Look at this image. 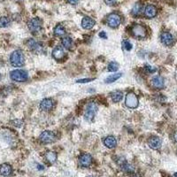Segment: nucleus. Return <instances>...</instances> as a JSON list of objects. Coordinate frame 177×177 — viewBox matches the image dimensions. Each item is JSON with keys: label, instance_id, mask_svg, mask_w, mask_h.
Segmentation results:
<instances>
[{"label": "nucleus", "instance_id": "f257e3e1", "mask_svg": "<svg viewBox=\"0 0 177 177\" xmlns=\"http://www.w3.org/2000/svg\"><path fill=\"white\" fill-rule=\"evenodd\" d=\"M10 62H11L12 66H16V67L22 66L25 62L23 52L20 50L14 51L10 56Z\"/></svg>", "mask_w": 177, "mask_h": 177}, {"label": "nucleus", "instance_id": "f03ea898", "mask_svg": "<svg viewBox=\"0 0 177 177\" xmlns=\"http://www.w3.org/2000/svg\"><path fill=\"white\" fill-rule=\"evenodd\" d=\"M97 104L94 103V102L88 103L87 106H86L85 112H84V119L88 122H91L95 118V116L97 114Z\"/></svg>", "mask_w": 177, "mask_h": 177}, {"label": "nucleus", "instance_id": "7ed1b4c3", "mask_svg": "<svg viewBox=\"0 0 177 177\" xmlns=\"http://www.w3.org/2000/svg\"><path fill=\"white\" fill-rule=\"evenodd\" d=\"M10 77L17 83H23L28 80V73L21 69H15L10 73Z\"/></svg>", "mask_w": 177, "mask_h": 177}, {"label": "nucleus", "instance_id": "20e7f679", "mask_svg": "<svg viewBox=\"0 0 177 177\" xmlns=\"http://www.w3.org/2000/svg\"><path fill=\"white\" fill-rule=\"evenodd\" d=\"M125 104H126V106L128 108H130V109L136 108L138 106V104H139V100H138L137 96L134 92L128 93L127 96H126Z\"/></svg>", "mask_w": 177, "mask_h": 177}, {"label": "nucleus", "instance_id": "39448f33", "mask_svg": "<svg viewBox=\"0 0 177 177\" xmlns=\"http://www.w3.org/2000/svg\"><path fill=\"white\" fill-rule=\"evenodd\" d=\"M39 139L43 144H51V143H53L56 140V136L52 131L45 130L40 135Z\"/></svg>", "mask_w": 177, "mask_h": 177}, {"label": "nucleus", "instance_id": "423d86ee", "mask_svg": "<svg viewBox=\"0 0 177 177\" xmlns=\"http://www.w3.org/2000/svg\"><path fill=\"white\" fill-rule=\"evenodd\" d=\"M132 34L136 38L138 39H143L146 36V29L140 24H135L132 27Z\"/></svg>", "mask_w": 177, "mask_h": 177}, {"label": "nucleus", "instance_id": "0eeeda50", "mask_svg": "<svg viewBox=\"0 0 177 177\" xmlns=\"http://www.w3.org/2000/svg\"><path fill=\"white\" fill-rule=\"evenodd\" d=\"M120 22H121V18L117 13H111L107 17V25L110 28L113 29L118 28L120 25Z\"/></svg>", "mask_w": 177, "mask_h": 177}, {"label": "nucleus", "instance_id": "6e6552de", "mask_svg": "<svg viewBox=\"0 0 177 177\" xmlns=\"http://www.w3.org/2000/svg\"><path fill=\"white\" fill-rule=\"evenodd\" d=\"M28 27L33 34L38 33L42 29V21L39 18H33L29 21Z\"/></svg>", "mask_w": 177, "mask_h": 177}, {"label": "nucleus", "instance_id": "1a4fd4ad", "mask_svg": "<svg viewBox=\"0 0 177 177\" xmlns=\"http://www.w3.org/2000/svg\"><path fill=\"white\" fill-rule=\"evenodd\" d=\"M92 163V157L88 153H83L79 157V164L83 167H88Z\"/></svg>", "mask_w": 177, "mask_h": 177}, {"label": "nucleus", "instance_id": "9d476101", "mask_svg": "<svg viewBox=\"0 0 177 177\" xmlns=\"http://www.w3.org/2000/svg\"><path fill=\"white\" fill-rule=\"evenodd\" d=\"M27 45H28V47H29L30 51L35 52V53H38V52H40L42 51V45L38 42H36L35 40H34L32 38H30V39L28 40Z\"/></svg>", "mask_w": 177, "mask_h": 177}, {"label": "nucleus", "instance_id": "9b49d317", "mask_svg": "<svg viewBox=\"0 0 177 177\" xmlns=\"http://www.w3.org/2000/svg\"><path fill=\"white\" fill-rule=\"evenodd\" d=\"M53 106H54V101L52 98H44L40 103V108H41V110L45 111V112L51 111L53 108Z\"/></svg>", "mask_w": 177, "mask_h": 177}, {"label": "nucleus", "instance_id": "f8f14e48", "mask_svg": "<svg viewBox=\"0 0 177 177\" xmlns=\"http://www.w3.org/2000/svg\"><path fill=\"white\" fill-rule=\"evenodd\" d=\"M160 40L163 44L169 46L174 43V36L169 32H163L160 35Z\"/></svg>", "mask_w": 177, "mask_h": 177}, {"label": "nucleus", "instance_id": "ddd939ff", "mask_svg": "<svg viewBox=\"0 0 177 177\" xmlns=\"http://www.w3.org/2000/svg\"><path fill=\"white\" fill-rule=\"evenodd\" d=\"M162 141L159 136H151L148 140V145L153 150H158L161 147Z\"/></svg>", "mask_w": 177, "mask_h": 177}, {"label": "nucleus", "instance_id": "4468645a", "mask_svg": "<svg viewBox=\"0 0 177 177\" xmlns=\"http://www.w3.org/2000/svg\"><path fill=\"white\" fill-rule=\"evenodd\" d=\"M144 13H145V16L148 19L154 18L157 15V8L153 4H148L145 8Z\"/></svg>", "mask_w": 177, "mask_h": 177}, {"label": "nucleus", "instance_id": "2eb2a0df", "mask_svg": "<svg viewBox=\"0 0 177 177\" xmlns=\"http://www.w3.org/2000/svg\"><path fill=\"white\" fill-rule=\"evenodd\" d=\"M151 85L155 88H162L165 85L164 79L160 75H155L151 79Z\"/></svg>", "mask_w": 177, "mask_h": 177}, {"label": "nucleus", "instance_id": "dca6fc26", "mask_svg": "<svg viewBox=\"0 0 177 177\" xmlns=\"http://www.w3.org/2000/svg\"><path fill=\"white\" fill-rule=\"evenodd\" d=\"M52 57L56 60H61L66 57V53L65 51L62 47L60 46H57L53 49L52 51Z\"/></svg>", "mask_w": 177, "mask_h": 177}, {"label": "nucleus", "instance_id": "f3484780", "mask_svg": "<svg viewBox=\"0 0 177 177\" xmlns=\"http://www.w3.org/2000/svg\"><path fill=\"white\" fill-rule=\"evenodd\" d=\"M95 24H96V21L92 18H90V17H87L86 16L82 21V27L86 30L91 29L95 26Z\"/></svg>", "mask_w": 177, "mask_h": 177}, {"label": "nucleus", "instance_id": "a211bd4d", "mask_svg": "<svg viewBox=\"0 0 177 177\" xmlns=\"http://www.w3.org/2000/svg\"><path fill=\"white\" fill-rule=\"evenodd\" d=\"M104 145L105 146L109 149H113V148L116 147L117 145V140L114 136H106L105 139H104Z\"/></svg>", "mask_w": 177, "mask_h": 177}, {"label": "nucleus", "instance_id": "6ab92c4d", "mask_svg": "<svg viewBox=\"0 0 177 177\" xmlns=\"http://www.w3.org/2000/svg\"><path fill=\"white\" fill-rule=\"evenodd\" d=\"M13 172V168L9 164H2L0 165V175L3 176H9Z\"/></svg>", "mask_w": 177, "mask_h": 177}, {"label": "nucleus", "instance_id": "aec40b11", "mask_svg": "<svg viewBox=\"0 0 177 177\" xmlns=\"http://www.w3.org/2000/svg\"><path fill=\"white\" fill-rule=\"evenodd\" d=\"M110 96L114 103H119V101H121L123 97V93L120 90H114L110 94Z\"/></svg>", "mask_w": 177, "mask_h": 177}, {"label": "nucleus", "instance_id": "412c9836", "mask_svg": "<svg viewBox=\"0 0 177 177\" xmlns=\"http://www.w3.org/2000/svg\"><path fill=\"white\" fill-rule=\"evenodd\" d=\"M44 157H45L46 161H48L50 164H53L57 161V153L54 152V151H52V150L47 151L45 153Z\"/></svg>", "mask_w": 177, "mask_h": 177}, {"label": "nucleus", "instance_id": "4be33fe9", "mask_svg": "<svg viewBox=\"0 0 177 177\" xmlns=\"http://www.w3.org/2000/svg\"><path fill=\"white\" fill-rule=\"evenodd\" d=\"M61 44H62L63 47L66 48V49H67V50H70L73 47V40L69 36L63 37L62 40H61Z\"/></svg>", "mask_w": 177, "mask_h": 177}, {"label": "nucleus", "instance_id": "5701e85b", "mask_svg": "<svg viewBox=\"0 0 177 177\" xmlns=\"http://www.w3.org/2000/svg\"><path fill=\"white\" fill-rule=\"evenodd\" d=\"M143 11V5L140 4V3H136V4L133 6L132 8V11H131V13L134 15V16H138L141 14Z\"/></svg>", "mask_w": 177, "mask_h": 177}, {"label": "nucleus", "instance_id": "b1692460", "mask_svg": "<svg viewBox=\"0 0 177 177\" xmlns=\"http://www.w3.org/2000/svg\"><path fill=\"white\" fill-rule=\"evenodd\" d=\"M121 76H122V74H120V73L112 74V75L108 76V77L105 80V83H114L115 81L119 80Z\"/></svg>", "mask_w": 177, "mask_h": 177}, {"label": "nucleus", "instance_id": "393cba45", "mask_svg": "<svg viewBox=\"0 0 177 177\" xmlns=\"http://www.w3.org/2000/svg\"><path fill=\"white\" fill-rule=\"evenodd\" d=\"M66 34V29L62 25H57L54 28V35L56 36H62Z\"/></svg>", "mask_w": 177, "mask_h": 177}, {"label": "nucleus", "instance_id": "a878e982", "mask_svg": "<svg viewBox=\"0 0 177 177\" xmlns=\"http://www.w3.org/2000/svg\"><path fill=\"white\" fill-rule=\"evenodd\" d=\"M119 69V64L115 61H112L107 66V70L109 72H116Z\"/></svg>", "mask_w": 177, "mask_h": 177}, {"label": "nucleus", "instance_id": "bb28decb", "mask_svg": "<svg viewBox=\"0 0 177 177\" xmlns=\"http://www.w3.org/2000/svg\"><path fill=\"white\" fill-rule=\"evenodd\" d=\"M10 24V20L7 17H1L0 18V28H6Z\"/></svg>", "mask_w": 177, "mask_h": 177}, {"label": "nucleus", "instance_id": "cd10ccee", "mask_svg": "<svg viewBox=\"0 0 177 177\" xmlns=\"http://www.w3.org/2000/svg\"><path fill=\"white\" fill-rule=\"evenodd\" d=\"M122 45H123V48L126 51H130L132 49V44L128 40H123L122 41Z\"/></svg>", "mask_w": 177, "mask_h": 177}, {"label": "nucleus", "instance_id": "c85d7f7f", "mask_svg": "<svg viewBox=\"0 0 177 177\" xmlns=\"http://www.w3.org/2000/svg\"><path fill=\"white\" fill-rule=\"evenodd\" d=\"M107 5H114L117 3V0H104Z\"/></svg>", "mask_w": 177, "mask_h": 177}, {"label": "nucleus", "instance_id": "c756f323", "mask_svg": "<svg viewBox=\"0 0 177 177\" xmlns=\"http://www.w3.org/2000/svg\"><path fill=\"white\" fill-rule=\"evenodd\" d=\"M94 79H81V80H77V83H89L91 81H93Z\"/></svg>", "mask_w": 177, "mask_h": 177}, {"label": "nucleus", "instance_id": "7c9ffc66", "mask_svg": "<svg viewBox=\"0 0 177 177\" xmlns=\"http://www.w3.org/2000/svg\"><path fill=\"white\" fill-rule=\"evenodd\" d=\"M99 36L102 38V39H106L107 38V35H106V33L105 31H101L99 33Z\"/></svg>", "mask_w": 177, "mask_h": 177}, {"label": "nucleus", "instance_id": "2f4dec72", "mask_svg": "<svg viewBox=\"0 0 177 177\" xmlns=\"http://www.w3.org/2000/svg\"><path fill=\"white\" fill-rule=\"evenodd\" d=\"M146 69H147L149 73H154L156 71L155 68H153L152 66H146Z\"/></svg>", "mask_w": 177, "mask_h": 177}, {"label": "nucleus", "instance_id": "473e14b6", "mask_svg": "<svg viewBox=\"0 0 177 177\" xmlns=\"http://www.w3.org/2000/svg\"><path fill=\"white\" fill-rule=\"evenodd\" d=\"M67 2H68L70 4H74H74H76L79 2V0H67Z\"/></svg>", "mask_w": 177, "mask_h": 177}, {"label": "nucleus", "instance_id": "72a5a7b5", "mask_svg": "<svg viewBox=\"0 0 177 177\" xmlns=\"http://www.w3.org/2000/svg\"><path fill=\"white\" fill-rule=\"evenodd\" d=\"M174 139H175V141H176V143L177 144V131L175 133V136H174Z\"/></svg>", "mask_w": 177, "mask_h": 177}, {"label": "nucleus", "instance_id": "f704fd0d", "mask_svg": "<svg viewBox=\"0 0 177 177\" xmlns=\"http://www.w3.org/2000/svg\"><path fill=\"white\" fill-rule=\"evenodd\" d=\"M175 177H177V173H176V174H175Z\"/></svg>", "mask_w": 177, "mask_h": 177}, {"label": "nucleus", "instance_id": "c9c22d12", "mask_svg": "<svg viewBox=\"0 0 177 177\" xmlns=\"http://www.w3.org/2000/svg\"><path fill=\"white\" fill-rule=\"evenodd\" d=\"M87 177H94V176H87Z\"/></svg>", "mask_w": 177, "mask_h": 177}, {"label": "nucleus", "instance_id": "e433bc0d", "mask_svg": "<svg viewBox=\"0 0 177 177\" xmlns=\"http://www.w3.org/2000/svg\"><path fill=\"white\" fill-rule=\"evenodd\" d=\"M0 80H1V74H0Z\"/></svg>", "mask_w": 177, "mask_h": 177}]
</instances>
